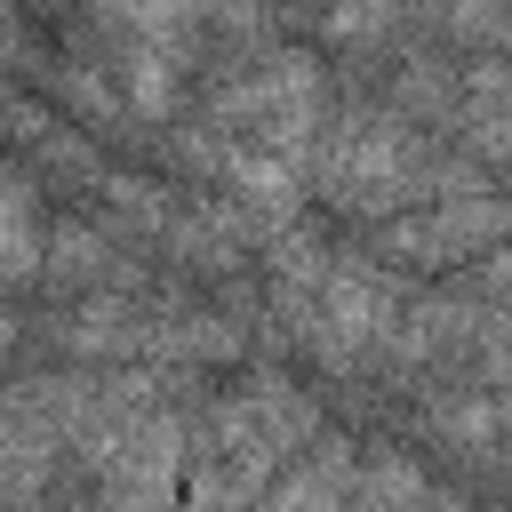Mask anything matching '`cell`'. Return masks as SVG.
<instances>
[{
	"instance_id": "obj_1",
	"label": "cell",
	"mask_w": 512,
	"mask_h": 512,
	"mask_svg": "<svg viewBox=\"0 0 512 512\" xmlns=\"http://www.w3.org/2000/svg\"><path fill=\"white\" fill-rule=\"evenodd\" d=\"M304 184L320 192V208H336L352 224H384V216L432 200V144L416 136V120L400 104H344L320 120Z\"/></svg>"
},
{
	"instance_id": "obj_2",
	"label": "cell",
	"mask_w": 512,
	"mask_h": 512,
	"mask_svg": "<svg viewBox=\"0 0 512 512\" xmlns=\"http://www.w3.org/2000/svg\"><path fill=\"white\" fill-rule=\"evenodd\" d=\"M312 432H320V408L296 384L248 376L240 392H224L208 408L200 456H216V472H184V496H264L272 488V464H288Z\"/></svg>"
},
{
	"instance_id": "obj_3",
	"label": "cell",
	"mask_w": 512,
	"mask_h": 512,
	"mask_svg": "<svg viewBox=\"0 0 512 512\" xmlns=\"http://www.w3.org/2000/svg\"><path fill=\"white\" fill-rule=\"evenodd\" d=\"M320 120H328V80L304 48H280V56H256L240 64L232 80H216L208 96V128L216 136H240V144H264L296 168H312V144H320Z\"/></svg>"
},
{
	"instance_id": "obj_4",
	"label": "cell",
	"mask_w": 512,
	"mask_h": 512,
	"mask_svg": "<svg viewBox=\"0 0 512 512\" xmlns=\"http://www.w3.org/2000/svg\"><path fill=\"white\" fill-rule=\"evenodd\" d=\"M400 312H408V296L392 288L384 256H336L328 280H320V296H312L304 344H312L320 368H368V360L392 352Z\"/></svg>"
},
{
	"instance_id": "obj_5",
	"label": "cell",
	"mask_w": 512,
	"mask_h": 512,
	"mask_svg": "<svg viewBox=\"0 0 512 512\" xmlns=\"http://www.w3.org/2000/svg\"><path fill=\"white\" fill-rule=\"evenodd\" d=\"M512 240V192H432L400 216L376 224V256L408 264V272H440V264H472L480 248Z\"/></svg>"
},
{
	"instance_id": "obj_6",
	"label": "cell",
	"mask_w": 512,
	"mask_h": 512,
	"mask_svg": "<svg viewBox=\"0 0 512 512\" xmlns=\"http://www.w3.org/2000/svg\"><path fill=\"white\" fill-rule=\"evenodd\" d=\"M456 136L464 152L512 184V56H488V64H464V88H456Z\"/></svg>"
},
{
	"instance_id": "obj_7",
	"label": "cell",
	"mask_w": 512,
	"mask_h": 512,
	"mask_svg": "<svg viewBox=\"0 0 512 512\" xmlns=\"http://www.w3.org/2000/svg\"><path fill=\"white\" fill-rule=\"evenodd\" d=\"M40 280H48V288H64V296H96V288H136V264H128V248H120L104 224L64 216V224H48Z\"/></svg>"
},
{
	"instance_id": "obj_8",
	"label": "cell",
	"mask_w": 512,
	"mask_h": 512,
	"mask_svg": "<svg viewBox=\"0 0 512 512\" xmlns=\"http://www.w3.org/2000/svg\"><path fill=\"white\" fill-rule=\"evenodd\" d=\"M352 440H336V432H312L304 448H296V472H272V504H336V496H352Z\"/></svg>"
},
{
	"instance_id": "obj_9",
	"label": "cell",
	"mask_w": 512,
	"mask_h": 512,
	"mask_svg": "<svg viewBox=\"0 0 512 512\" xmlns=\"http://www.w3.org/2000/svg\"><path fill=\"white\" fill-rule=\"evenodd\" d=\"M416 16L456 40V48H488V56H512V0H416Z\"/></svg>"
},
{
	"instance_id": "obj_10",
	"label": "cell",
	"mask_w": 512,
	"mask_h": 512,
	"mask_svg": "<svg viewBox=\"0 0 512 512\" xmlns=\"http://www.w3.org/2000/svg\"><path fill=\"white\" fill-rule=\"evenodd\" d=\"M88 16L112 40H128V32H200L208 0H88Z\"/></svg>"
},
{
	"instance_id": "obj_11",
	"label": "cell",
	"mask_w": 512,
	"mask_h": 512,
	"mask_svg": "<svg viewBox=\"0 0 512 512\" xmlns=\"http://www.w3.org/2000/svg\"><path fill=\"white\" fill-rule=\"evenodd\" d=\"M400 0H328L320 8V48H384V32L400 24Z\"/></svg>"
},
{
	"instance_id": "obj_12",
	"label": "cell",
	"mask_w": 512,
	"mask_h": 512,
	"mask_svg": "<svg viewBox=\"0 0 512 512\" xmlns=\"http://www.w3.org/2000/svg\"><path fill=\"white\" fill-rule=\"evenodd\" d=\"M464 288H472L480 304H512V240H496V248H480V256L464 264Z\"/></svg>"
},
{
	"instance_id": "obj_13",
	"label": "cell",
	"mask_w": 512,
	"mask_h": 512,
	"mask_svg": "<svg viewBox=\"0 0 512 512\" xmlns=\"http://www.w3.org/2000/svg\"><path fill=\"white\" fill-rule=\"evenodd\" d=\"M352 496H432V480H424L416 464H400V456H392V464L360 472V480H352Z\"/></svg>"
}]
</instances>
